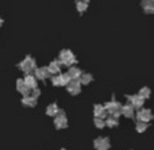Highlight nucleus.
<instances>
[{"label":"nucleus","instance_id":"nucleus-17","mask_svg":"<svg viewBox=\"0 0 154 150\" xmlns=\"http://www.w3.org/2000/svg\"><path fill=\"white\" fill-rule=\"evenodd\" d=\"M95 126L97 127V129H103V127H106V119L103 118H95Z\"/></svg>","mask_w":154,"mask_h":150},{"label":"nucleus","instance_id":"nucleus-9","mask_svg":"<svg viewBox=\"0 0 154 150\" xmlns=\"http://www.w3.org/2000/svg\"><path fill=\"white\" fill-rule=\"evenodd\" d=\"M61 60H62V62L66 64V65H70L73 61H75L73 56L69 53V51H64V53H61Z\"/></svg>","mask_w":154,"mask_h":150},{"label":"nucleus","instance_id":"nucleus-12","mask_svg":"<svg viewBox=\"0 0 154 150\" xmlns=\"http://www.w3.org/2000/svg\"><path fill=\"white\" fill-rule=\"evenodd\" d=\"M22 103H23L24 106H30V107H34V106L37 104V100H35L34 96H30V95H27V96L23 97Z\"/></svg>","mask_w":154,"mask_h":150},{"label":"nucleus","instance_id":"nucleus-11","mask_svg":"<svg viewBox=\"0 0 154 150\" xmlns=\"http://www.w3.org/2000/svg\"><path fill=\"white\" fill-rule=\"evenodd\" d=\"M20 68L24 70V72H30V70L34 68V61H32V60H30V58H27L26 61H23L20 64Z\"/></svg>","mask_w":154,"mask_h":150},{"label":"nucleus","instance_id":"nucleus-6","mask_svg":"<svg viewBox=\"0 0 154 150\" xmlns=\"http://www.w3.org/2000/svg\"><path fill=\"white\" fill-rule=\"evenodd\" d=\"M95 118H106V115H107V110H106V107L104 106H95Z\"/></svg>","mask_w":154,"mask_h":150},{"label":"nucleus","instance_id":"nucleus-21","mask_svg":"<svg viewBox=\"0 0 154 150\" xmlns=\"http://www.w3.org/2000/svg\"><path fill=\"white\" fill-rule=\"evenodd\" d=\"M60 70V65L57 64V62H53V64L49 66V72H51V73H57Z\"/></svg>","mask_w":154,"mask_h":150},{"label":"nucleus","instance_id":"nucleus-22","mask_svg":"<svg viewBox=\"0 0 154 150\" xmlns=\"http://www.w3.org/2000/svg\"><path fill=\"white\" fill-rule=\"evenodd\" d=\"M91 80H92V76L91 75H84L82 76V78H81V83L82 84H88V83H91Z\"/></svg>","mask_w":154,"mask_h":150},{"label":"nucleus","instance_id":"nucleus-15","mask_svg":"<svg viewBox=\"0 0 154 150\" xmlns=\"http://www.w3.org/2000/svg\"><path fill=\"white\" fill-rule=\"evenodd\" d=\"M49 73H50V72H49V69H45V68H42V69H38L37 70V77L45 80V78L49 76Z\"/></svg>","mask_w":154,"mask_h":150},{"label":"nucleus","instance_id":"nucleus-2","mask_svg":"<svg viewBox=\"0 0 154 150\" xmlns=\"http://www.w3.org/2000/svg\"><path fill=\"white\" fill-rule=\"evenodd\" d=\"M93 145H95V149L96 150H108L109 146H111V143H109L108 138L99 137V138H96V139H95Z\"/></svg>","mask_w":154,"mask_h":150},{"label":"nucleus","instance_id":"nucleus-14","mask_svg":"<svg viewBox=\"0 0 154 150\" xmlns=\"http://www.w3.org/2000/svg\"><path fill=\"white\" fill-rule=\"evenodd\" d=\"M24 83H26V85L29 87V88H35V87H37V81H35V78L32 77V76H27Z\"/></svg>","mask_w":154,"mask_h":150},{"label":"nucleus","instance_id":"nucleus-8","mask_svg":"<svg viewBox=\"0 0 154 150\" xmlns=\"http://www.w3.org/2000/svg\"><path fill=\"white\" fill-rule=\"evenodd\" d=\"M68 91H69L70 93H73V95H77L80 92V84L77 83L76 80L70 81V83L68 84Z\"/></svg>","mask_w":154,"mask_h":150},{"label":"nucleus","instance_id":"nucleus-1","mask_svg":"<svg viewBox=\"0 0 154 150\" xmlns=\"http://www.w3.org/2000/svg\"><path fill=\"white\" fill-rule=\"evenodd\" d=\"M54 126H56L58 130L66 129L68 127V119H66V116H65V114L62 112V111H60V114L56 116V119H54Z\"/></svg>","mask_w":154,"mask_h":150},{"label":"nucleus","instance_id":"nucleus-23","mask_svg":"<svg viewBox=\"0 0 154 150\" xmlns=\"http://www.w3.org/2000/svg\"><path fill=\"white\" fill-rule=\"evenodd\" d=\"M152 2H153V3H154V0H152Z\"/></svg>","mask_w":154,"mask_h":150},{"label":"nucleus","instance_id":"nucleus-19","mask_svg":"<svg viewBox=\"0 0 154 150\" xmlns=\"http://www.w3.org/2000/svg\"><path fill=\"white\" fill-rule=\"evenodd\" d=\"M68 75H69L72 78H77L80 75H81V72H80V70L77 69V68H72V69L69 70V73H68Z\"/></svg>","mask_w":154,"mask_h":150},{"label":"nucleus","instance_id":"nucleus-13","mask_svg":"<svg viewBox=\"0 0 154 150\" xmlns=\"http://www.w3.org/2000/svg\"><path fill=\"white\" fill-rule=\"evenodd\" d=\"M142 5H143V10L146 11L147 14H153L154 12V3L152 0H146V2L142 3Z\"/></svg>","mask_w":154,"mask_h":150},{"label":"nucleus","instance_id":"nucleus-5","mask_svg":"<svg viewBox=\"0 0 154 150\" xmlns=\"http://www.w3.org/2000/svg\"><path fill=\"white\" fill-rule=\"evenodd\" d=\"M127 99L130 100V104L133 106V107H135V108H141L142 106H143V102H145V99L141 96V95H134V96H128Z\"/></svg>","mask_w":154,"mask_h":150},{"label":"nucleus","instance_id":"nucleus-3","mask_svg":"<svg viewBox=\"0 0 154 150\" xmlns=\"http://www.w3.org/2000/svg\"><path fill=\"white\" fill-rule=\"evenodd\" d=\"M137 118H138L139 122H145V123H147L149 121H152V119H153V114H152V111H150V110L143 108V110H139L138 111Z\"/></svg>","mask_w":154,"mask_h":150},{"label":"nucleus","instance_id":"nucleus-16","mask_svg":"<svg viewBox=\"0 0 154 150\" xmlns=\"http://www.w3.org/2000/svg\"><path fill=\"white\" fill-rule=\"evenodd\" d=\"M106 124L108 127H115V126H118V118H115V116H109V118H107L106 119Z\"/></svg>","mask_w":154,"mask_h":150},{"label":"nucleus","instance_id":"nucleus-4","mask_svg":"<svg viewBox=\"0 0 154 150\" xmlns=\"http://www.w3.org/2000/svg\"><path fill=\"white\" fill-rule=\"evenodd\" d=\"M104 107H106L107 112L111 114V115H114V114L120 112V111H122V106H120L118 102H109V103H107Z\"/></svg>","mask_w":154,"mask_h":150},{"label":"nucleus","instance_id":"nucleus-7","mask_svg":"<svg viewBox=\"0 0 154 150\" xmlns=\"http://www.w3.org/2000/svg\"><path fill=\"white\" fill-rule=\"evenodd\" d=\"M122 115H125L126 118H133L134 116V107L131 104L122 106Z\"/></svg>","mask_w":154,"mask_h":150},{"label":"nucleus","instance_id":"nucleus-18","mask_svg":"<svg viewBox=\"0 0 154 150\" xmlns=\"http://www.w3.org/2000/svg\"><path fill=\"white\" fill-rule=\"evenodd\" d=\"M135 129H137V131H138V133H143L145 130L147 129V124L145 123V122H139V121H138V123H137Z\"/></svg>","mask_w":154,"mask_h":150},{"label":"nucleus","instance_id":"nucleus-10","mask_svg":"<svg viewBox=\"0 0 154 150\" xmlns=\"http://www.w3.org/2000/svg\"><path fill=\"white\" fill-rule=\"evenodd\" d=\"M60 108L57 107V104H50L48 108H46V114H48L49 116H56L60 114Z\"/></svg>","mask_w":154,"mask_h":150},{"label":"nucleus","instance_id":"nucleus-20","mask_svg":"<svg viewBox=\"0 0 154 150\" xmlns=\"http://www.w3.org/2000/svg\"><path fill=\"white\" fill-rule=\"evenodd\" d=\"M139 95H141L143 99H147V97L150 96V89L149 88H142L141 91H139Z\"/></svg>","mask_w":154,"mask_h":150},{"label":"nucleus","instance_id":"nucleus-24","mask_svg":"<svg viewBox=\"0 0 154 150\" xmlns=\"http://www.w3.org/2000/svg\"><path fill=\"white\" fill-rule=\"evenodd\" d=\"M62 150H64V149H62Z\"/></svg>","mask_w":154,"mask_h":150}]
</instances>
